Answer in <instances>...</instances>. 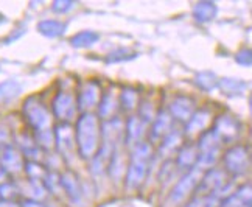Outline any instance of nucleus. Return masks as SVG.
Returning <instances> with one entry per match:
<instances>
[{"mask_svg": "<svg viewBox=\"0 0 252 207\" xmlns=\"http://www.w3.org/2000/svg\"><path fill=\"white\" fill-rule=\"evenodd\" d=\"M119 103L123 111L129 112L139 104V92L132 87H123L119 92Z\"/></svg>", "mask_w": 252, "mask_h": 207, "instance_id": "nucleus-19", "label": "nucleus"}, {"mask_svg": "<svg viewBox=\"0 0 252 207\" xmlns=\"http://www.w3.org/2000/svg\"><path fill=\"white\" fill-rule=\"evenodd\" d=\"M226 185V174L220 169H210L202 174L196 187V196H215Z\"/></svg>", "mask_w": 252, "mask_h": 207, "instance_id": "nucleus-5", "label": "nucleus"}, {"mask_svg": "<svg viewBox=\"0 0 252 207\" xmlns=\"http://www.w3.org/2000/svg\"><path fill=\"white\" fill-rule=\"evenodd\" d=\"M120 109L119 103V94L115 91H109L101 95V100L98 103V115L104 120H111L115 118V114Z\"/></svg>", "mask_w": 252, "mask_h": 207, "instance_id": "nucleus-13", "label": "nucleus"}, {"mask_svg": "<svg viewBox=\"0 0 252 207\" xmlns=\"http://www.w3.org/2000/svg\"><path fill=\"white\" fill-rule=\"evenodd\" d=\"M220 207H252V184L241 185L235 193L222 200Z\"/></svg>", "mask_w": 252, "mask_h": 207, "instance_id": "nucleus-12", "label": "nucleus"}, {"mask_svg": "<svg viewBox=\"0 0 252 207\" xmlns=\"http://www.w3.org/2000/svg\"><path fill=\"white\" fill-rule=\"evenodd\" d=\"M218 81L220 80L215 76V73H212V72H199L195 76V84L206 92H210V91H213V89H217Z\"/></svg>", "mask_w": 252, "mask_h": 207, "instance_id": "nucleus-24", "label": "nucleus"}, {"mask_svg": "<svg viewBox=\"0 0 252 207\" xmlns=\"http://www.w3.org/2000/svg\"><path fill=\"white\" fill-rule=\"evenodd\" d=\"M151 156H153V150L150 143L140 142L139 145H135L132 148L131 159H129L128 169H126V176H125L126 189L128 190L139 189L143 184L145 177H147Z\"/></svg>", "mask_w": 252, "mask_h": 207, "instance_id": "nucleus-2", "label": "nucleus"}, {"mask_svg": "<svg viewBox=\"0 0 252 207\" xmlns=\"http://www.w3.org/2000/svg\"><path fill=\"white\" fill-rule=\"evenodd\" d=\"M181 137L182 134L176 130H171L163 139L160 140V148H159V151L162 154H170L171 151H174L176 148L181 145Z\"/></svg>", "mask_w": 252, "mask_h": 207, "instance_id": "nucleus-23", "label": "nucleus"}, {"mask_svg": "<svg viewBox=\"0 0 252 207\" xmlns=\"http://www.w3.org/2000/svg\"><path fill=\"white\" fill-rule=\"evenodd\" d=\"M98 39H100V36L96 34L95 32H91V30H84V32L76 33L70 39V42L76 48H87V47H92L94 44L98 42Z\"/></svg>", "mask_w": 252, "mask_h": 207, "instance_id": "nucleus-21", "label": "nucleus"}, {"mask_svg": "<svg viewBox=\"0 0 252 207\" xmlns=\"http://www.w3.org/2000/svg\"><path fill=\"white\" fill-rule=\"evenodd\" d=\"M5 177V170H3V167H0V181H2Z\"/></svg>", "mask_w": 252, "mask_h": 207, "instance_id": "nucleus-36", "label": "nucleus"}, {"mask_svg": "<svg viewBox=\"0 0 252 207\" xmlns=\"http://www.w3.org/2000/svg\"><path fill=\"white\" fill-rule=\"evenodd\" d=\"M171 115L168 111H160L156 114L153 120V126L150 130V140L151 142H160L163 137H165L171 131Z\"/></svg>", "mask_w": 252, "mask_h": 207, "instance_id": "nucleus-11", "label": "nucleus"}, {"mask_svg": "<svg viewBox=\"0 0 252 207\" xmlns=\"http://www.w3.org/2000/svg\"><path fill=\"white\" fill-rule=\"evenodd\" d=\"M222 161H224V169L227 173L234 176H240L249 169V162H251L249 151L243 145H235L226 151Z\"/></svg>", "mask_w": 252, "mask_h": 207, "instance_id": "nucleus-4", "label": "nucleus"}, {"mask_svg": "<svg viewBox=\"0 0 252 207\" xmlns=\"http://www.w3.org/2000/svg\"><path fill=\"white\" fill-rule=\"evenodd\" d=\"M201 177H202V170L198 169V167H193V169L184 174L176 182V185L173 187V190L170 192V196H168V203L174 206L182 203L193 190H196Z\"/></svg>", "mask_w": 252, "mask_h": 207, "instance_id": "nucleus-3", "label": "nucleus"}, {"mask_svg": "<svg viewBox=\"0 0 252 207\" xmlns=\"http://www.w3.org/2000/svg\"><path fill=\"white\" fill-rule=\"evenodd\" d=\"M3 21H5V19H3V16H2V14H0V24H2Z\"/></svg>", "mask_w": 252, "mask_h": 207, "instance_id": "nucleus-38", "label": "nucleus"}, {"mask_svg": "<svg viewBox=\"0 0 252 207\" xmlns=\"http://www.w3.org/2000/svg\"><path fill=\"white\" fill-rule=\"evenodd\" d=\"M21 91V86H19L16 81H5L0 84V102L2 100H9L19 94Z\"/></svg>", "mask_w": 252, "mask_h": 207, "instance_id": "nucleus-28", "label": "nucleus"}, {"mask_svg": "<svg viewBox=\"0 0 252 207\" xmlns=\"http://www.w3.org/2000/svg\"><path fill=\"white\" fill-rule=\"evenodd\" d=\"M145 125L139 115H131L128 118V122H126V126H125V142L126 145L129 146H135L140 143V139L145 133Z\"/></svg>", "mask_w": 252, "mask_h": 207, "instance_id": "nucleus-14", "label": "nucleus"}, {"mask_svg": "<svg viewBox=\"0 0 252 207\" xmlns=\"http://www.w3.org/2000/svg\"><path fill=\"white\" fill-rule=\"evenodd\" d=\"M213 133L217 134L220 142H234L240 134V123L232 115H220L215 120Z\"/></svg>", "mask_w": 252, "mask_h": 207, "instance_id": "nucleus-7", "label": "nucleus"}, {"mask_svg": "<svg viewBox=\"0 0 252 207\" xmlns=\"http://www.w3.org/2000/svg\"><path fill=\"white\" fill-rule=\"evenodd\" d=\"M24 207H44V206L39 204V203H34V201H27V203L24 204Z\"/></svg>", "mask_w": 252, "mask_h": 207, "instance_id": "nucleus-35", "label": "nucleus"}, {"mask_svg": "<svg viewBox=\"0 0 252 207\" xmlns=\"http://www.w3.org/2000/svg\"><path fill=\"white\" fill-rule=\"evenodd\" d=\"M195 112V100L187 95H178L168 106V114L171 118L179 122H189L190 117Z\"/></svg>", "mask_w": 252, "mask_h": 207, "instance_id": "nucleus-10", "label": "nucleus"}, {"mask_svg": "<svg viewBox=\"0 0 252 207\" xmlns=\"http://www.w3.org/2000/svg\"><path fill=\"white\" fill-rule=\"evenodd\" d=\"M24 111H25L28 123H30L36 131L48 130V125H50V115H48V112L42 106V103H37L34 100H28L25 103Z\"/></svg>", "mask_w": 252, "mask_h": 207, "instance_id": "nucleus-6", "label": "nucleus"}, {"mask_svg": "<svg viewBox=\"0 0 252 207\" xmlns=\"http://www.w3.org/2000/svg\"><path fill=\"white\" fill-rule=\"evenodd\" d=\"M212 114L207 109H199L195 111L193 115L190 117V120L186 123V134L189 136H195V134H202L206 131L207 125L210 123Z\"/></svg>", "mask_w": 252, "mask_h": 207, "instance_id": "nucleus-16", "label": "nucleus"}, {"mask_svg": "<svg viewBox=\"0 0 252 207\" xmlns=\"http://www.w3.org/2000/svg\"><path fill=\"white\" fill-rule=\"evenodd\" d=\"M199 157V151L196 143H186L181 146V150L178 151L176 156V167L182 170H191L193 167H196Z\"/></svg>", "mask_w": 252, "mask_h": 207, "instance_id": "nucleus-15", "label": "nucleus"}, {"mask_svg": "<svg viewBox=\"0 0 252 207\" xmlns=\"http://www.w3.org/2000/svg\"><path fill=\"white\" fill-rule=\"evenodd\" d=\"M61 184L65 189L67 195H69L72 200H75V201L80 200V196H81L80 182H78V179H76V177L72 173H65L63 176V179H61Z\"/></svg>", "mask_w": 252, "mask_h": 207, "instance_id": "nucleus-25", "label": "nucleus"}, {"mask_svg": "<svg viewBox=\"0 0 252 207\" xmlns=\"http://www.w3.org/2000/svg\"><path fill=\"white\" fill-rule=\"evenodd\" d=\"M217 196H195L184 207H215Z\"/></svg>", "mask_w": 252, "mask_h": 207, "instance_id": "nucleus-31", "label": "nucleus"}, {"mask_svg": "<svg viewBox=\"0 0 252 207\" xmlns=\"http://www.w3.org/2000/svg\"><path fill=\"white\" fill-rule=\"evenodd\" d=\"M101 87L96 81H86L78 94V107L81 111H91L98 106L101 100Z\"/></svg>", "mask_w": 252, "mask_h": 207, "instance_id": "nucleus-9", "label": "nucleus"}, {"mask_svg": "<svg viewBox=\"0 0 252 207\" xmlns=\"http://www.w3.org/2000/svg\"><path fill=\"white\" fill-rule=\"evenodd\" d=\"M56 145L61 148V150H72L73 145V137H72V128H69V125H60L56 128Z\"/></svg>", "mask_w": 252, "mask_h": 207, "instance_id": "nucleus-22", "label": "nucleus"}, {"mask_svg": "<svg viewBox=\"0 0 252 207\" xmlns=\"http://www.w3.org/2000/svg\"><path fill=\"white\" fill-rule=\"evenodd\" d=\"M235 61L240 66L251 67L252 66V50L251 48H241V50L235 55Z\"/></svg>", "mask_w": 252, "mask_h": 207, "instance_id": "nucleus-32", "label": "nucleus"}, {"mask_svg": "<svg viewBox=\"0 0 252 207\" xmlns=\"http://www.w3.org/2000/svg\"><path fill=\"white\" fill-rule=\"evenodd\" d=\"M154 117H156V112H154V106L150 102H143L139 106V118L145 125H147V123L154 120Z\"/></svg>", "mask_w": 252, "mask_h": 207, "instance_id": "nucleus-30", "label": "nucleus"}, {"mask_svg": "<svg viewBox=\"0 0 252 207\" xmlns=\"http://www.w3.org/2000/svg\"><path fill=\"white\" fill-rule=\"evenodd\" d=\"M75 142L83 159H92L96 154L101 142V130L98 125V118L94 114L86 112L78 118L75 131Z\"/></svg>", "mask_w": 252, "mask_h": 207, "instance_id": "nucleus-1", "label": "nucleus"}, {"mask_svg": "<svg viewBox=\"0 0 252 207\" xmlns=\"http://www.w3.org/2000/svg\"><path fill=\"white\" fill-rule=\"evenodd\" d=\"M218 89L227 97H240L248 89V84L238 78H221L218 81Z\"/></svg>", "mask_w": 252, "mask_h": 207, "instance_id": "nucleus-17", "label": "nucleus"}, {"mask_svg": "<svg viewBox=\"0 0 252 207\" xmlns=\"http://www.w3.org/2000/svg\"><path fill=\"white\" fill-rule=\"evenodd\" d=\"M39 32L48 37H56V36H61L65 30V25L60 21H44L37 25Z\"/></svg>", "mask_w": 252, "mask_h": 207, "instance_id": "nucleus-26", "label": "nucleus"}, {"mask_svg": "<svg viewBox=\"0 0 252 207\" xmlns=\"http://www.w3.org/2000/svg\"><path fill=\"white\" fill-rule=\"evenodd\" d=\"M198 151L201 153H207V151H213V150H220V139L217 137V134L213 133V130L204 131L199 137V142L196 143Z\"/></svg>", "mask_w": 252, "mask_h": 207, "instance_id": "nucleus-20", "label": "nucleus"}, {"mask_svg": "<svg viewBox=\"0 0 252 207\" xmlns=\"http://www.w3.org/2000/svg\"><path fill=\"white\" fill-rule=\"evenodd\" d=\"M125 53H128V50H117V52H112L106 61L108 63H119V61H126V59H131L129 56H125Z\"/></svg>", "mask_w": 252, "mask_h": 207, "instance_id": "nucleus-33", "label": "nucleus"}, {"mask_svg": "<svg viewBox=\"0 0 252 207\" xmlns=\"http://www.w3.org/2000/svg\"><path fill=\"white\" fill-rule=\"evenodd\" d=\"M125 170V162H123V157L122 154H119L117 151H114L112 157H111V161L108 164V173L111 174V177L114 181H117L122 172Z\"/></svg>", "mask_w": 252, "mask_h": 207, "instance_id": "nucleus-27", "label": "nucleus"}, {"mask_svg": "<svg viewBox=\"0 0 252 207\" xmlns=\"http://www.w3.org/2000/svg\"><path fill=\"white\" fill-rule=\"evenodd\" d=\"M73 2H55L53 3V9L56 13H65V11H69V9L73 8Z\"/></svg>", "mask_w": 252, "mask_h": 207, "instance_id": "nucleus-34", "label": "nucleus"}, {"mask_svg": "<svg viewBox=\"0 0 252 207\" xmlns=\"http://www.w3.org/2000/svg\"><path fill=\"white\" fill-rule=\"evenodd\" d=\"M3 164H5V169L8 170H19V165H21V159H19V154L11 150V148H8L3 153Z\"/></svg>", "mask_w": 252, "mask_h": 207, "instance_id": "nucleus-29", "label": "nucleus"}, {"mask_svg": "<svg viewBox=\"0 0 252 207\" xmlns=\"http://www.w3.org/2000/svg\"><path fill=\"white\" fill-rule=\"evenodd\" d=\"M78 104H76L75 98L69 92H61L55 97L53 100V112L56 118H60L63 122H69L75 117Z\"/></svg>", "mask_w": 252, "mask_h": 207, "instance_id": "nucleus-8", "label": "nucleus"}, {"mask_svg": "<svg viewBox=\"0 0 252 207\" xmlns=\"http://www.w3.org/2000/svg\"><path fill=\"white\" fill-rule=\"evenodd\" d=\"M218 13V8L213 2H198L193 6V17L199 24H206L215 19Z\"/></svg>", "mask_w": 252, "mask_h": 207, "instance_id": "nucleus-18", "label": "nucleus"}, {"mask_svg": "<svg viewBox=\"0 0 252 207\" xmlns=\"http://www.w3.org/2000/svg\"><path fill=\"white\" fill-rule=\"evenodd\" d=\"M249 111H251V115H252V94L249 97Z\"/></svg>", "mask_w": 252, "mask_h": 207, "instance_id": "nucleus-37", "label": "nucleus"}]
</instances>
